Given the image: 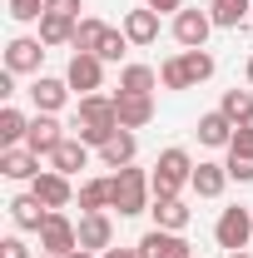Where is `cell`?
Returning a JSON list of instances; mask_svg holds the SVG:
<instances>
[{
    "label": "cell",
    "instance_id": "e0dca14e",
    "mask_svg": "<svg viewBox=\"0 0 253 258\" xmlns=\"http://www.w3.org/2000/svg\"><path fill=\"white\" fill-rule=\"evenodd\" d=\"M5 209H10L15 228H30V233H40V228H45V219H50V209H45L35 194H20V199H10Z\"/></svg>",
    "mask_w": 253,
    "mask_h": 258
},
{
    "label": "cell",
    "instance_id": "74e56055",
    "mask_svg": "<svg viewBox=\"0 0 253 258\" xmlns=\"http://www.w3.org/2000/svg\"><path fill=\"white\" fill-rule=\"evenodd\" d=\"M144 5H149L154 15H179V10H184V0H144Z\"/></svg>",
    "mask_w": 253,
    "mask_h": 258
},
{
    "label": "cell",
    "instance_id": "d6a6232c",
    "mask_svg": "<svg viewBox=\"0 0 253 258\" xmlns=\"http://www.w3.org/2000/svg\"><path fill=\"white\" fill-rule=\"evenodd\" d=\"M223 169H228V179H238V184H253V154H238V149H228Z\"/></svg>",
    "mask_w": 253,
    "mask_h": 258
},
{
    "label": "cell",
    "instance_id": "4316f807",
    "mask_svg": "<svg viewBox=\"0 0 253 258\" xmlns=\"http://www.w3.org/2000/svg\"><path fill=\"white\" fill-rule=\"evenodd\" d=\"M75 25H80V20H65V15H40V40H45V50H50V45H75Z\"/></svg>",
    "mask_w": 253,
    "mask_h": 258
},
{
    "label": "cell",
    "instance_id": "d4e9b609",
    "mask_svg": "<svg viewBox=\"0 0 253 258\" xmlns=\"http://www.w3.org/2000/svg\"><path fill=\"white\" fill-rule=\"evenodd\" d=\"M85 164H90V144H80V139H65L50 154V169H60V174H80Z\"/></svg>",
    "mask_w": 253,
    "mask_h": 258
},
{
    "label": "cell",
    "instance_id": "d590c367",
    "mask_svg": "<svg viewBox=\"0 0 253 258\" xmlns=\"http://www.w3.org/2000/svg\"><path fill=\"white\" fill-rule=\"evenodd\" d=\"M0 258H35L20 238H0Z\"/></svg>",
    "mask_w": 253,
    "mask_h": 258
},
{
    "label": "cell",
    "instance_id": "ffe728a7",
    "mask_svg": "<svg viewBox=\"0 0 253 258\" xmlns=\"http://www.w3.org/2000/svg\"><path fill=\"white\" fill-rule=\"evenodd\" d=\"M134 154H139V139H134V129H119L104 149H99V159H104V169H129L134 164Z\"/></svg>",
    "mask_w": 253,
    "mask_h": 258
},
{
    "label": "cell",
    "instance_id": "277c9868",
    "mask_svg": "<svg viewBox=\"0 0 253 258\" xmlns=\"http://www.w3.org/2000/svg\"><path fill=\"white\" fill-rule=\"evenodd\" d=\"M214 238H219V248L228 253H243L253 238V209H223L219 224H214Z\"/></svg>",
    "mask_w": 253,
    "mask_h": 258
},
{
    "label": "cell",
    "instance_id": "2e32d148",
    "mask_svg": "<svg viewBox=\"0 0 253 258\" xmlns=\"http://www.w3.org/2000/svg\"><path fill=\"white\" fill-rule=\"evenodd\" d=\"M114 109L124 129H144L154 119V95H114Z\"/></svg>",
    "mask_w": 253,
    "mask_h": 258
},
{
    "label": "cell",
    "instance_id": "f35d334b",
    "mask_svg": "<svg viewBox=\"0 0 253 258\" xmlns=\"http://www.w3.org/2000/svg\"><path fill=\"white\" fill-rule=\"evenodd\" d=\"M99 258H144V248H104Z\"/></svg>",
    "mask_w": 253,
    "mask_h": 258
},
{
    "label": "cell",
    "instance_id": "603a6c76",
    "mask_svg": "<svg viewBox=\"0 0 253 258\" xmlns=\"http://www.w3.org/2000/svg\"><path fill=\"white\" fill-rule=\"evenodd\" d=\"M114 204V179H85L80 184V209L85 214H104Z\"/></svg>",
    "mask_w": 253,
    "mask_h": 258
},
{
    "label": "cell",
    "instance_id": "3957f363",
    "mask_svg": "<svg viewBox=\"0 0 253 258\" xmlns=\"http://www.w3.org/2000/svg\"><path fill=\"white\" fill-rule=\"evenodd\" d=\"M194 179V159H189V149H164L154 164V174H149V189H154V199H179V189Z\"/></svg>",
    "mask_w": 253,
    "mask_h": 258
},
{
    "label": "cell",
    "instance_id": "52a82bcc",
    "mask_svg": "<svg viewBox=\"0 0 253 258\" xmlns=\"http://www.w3.org/2000/svg\"><path fill=\"white\" fill-rule=\"evenodd\" d=\"M30 194L50 209V214H60V209H70V199H75V189H70V174H60V169H45V174H35L30 179Z\"/></svg>",
    "mask_w": 253,
    "mask_h": 258
},
{
    "label": "cell",
    "instance_id": "ee69618b",
    "mask_svg": "<svg viewBox=\"0 0 253 258\" xmlns=\"http://www.w3.org/2000/svg\"><path fill=\"white\" fill-rule=\"evenodd\" d=\"M35 258H55V253H45V248H40V253H35Z\"/></svg>",
    "mask_w": 253,
    "mask_h": 258
},
{
    "label": "cell",
    "instance_id": "8d00e7d4",
    "mask_svg": "<svg viewBox=\"0 0 253 258\" xmlns=\"http://www.w3.org/2000/svg\"><path fill=\"white\" fill-rule=\"evenodd\" d=\"M228 149H238V154H253V129H233V144H228Z\"/></svg>",
    "mask_w": 253,
    "mask_h": 258
},
{
    "label": "cell",
    "instance_id": "83f0119b",
    "mask_svg": "<svg viewBox=\"0 0 253 258\" xmlns=\"http://www.w3.org/2000/svg\"><path fill=\"white\" fill-rule=\"evenodd\" d=\"M104 30H109L104 20H95V15H85V20L75 25V50H80V55H95V50H99V40H104Z\"/></svg>",
    "mask_w": 253,
    "mask_h": 258
},
{
    "label": "cell",
    "instance_id": "9a60e30c",
    "mask_svg": "<svg viewBox=\"0 0 253 258\" xmlns=\"http://www.w3.org/2000/svg\"><path fill=\"white\" fill-rule=\"evenodd\" d=\"M0 174H5V179H35V174H45V169H40V154H35V149L15 144V149H0Z\"/></svg>",
    "mask_w": 253,
    "mask_h": 258
},
{
    "label": "cell",
    "instance_id": "5bb4252c",
    "mask_svg": "<svg viewBox=\"0 0 253 258\" xmlns=\"http://www.w3.org/2000/svg\"><path fill=\"white\" fill-rule=\"evenodd\" d=\"M233 119H228V114H223V109H214V114H199V129H194V134H199V144H209V149H228V144H233Z\"/></svg>",
    "mask_w": 253,
    "mask_h": 258
},
{
    "label": "cell",
    "instance_id": "5b68a950",
    "mask_svg": "<svg viewBox=\"0 0 253 258\" xmlns=\"http://www.w3.org/2000/svg\"><path fill=\"white\" fill-rule=\"evenodd\" d=\"M65 80H70V90L85 99V95H99V85H104V60L99 55H70V64H65Z\"/></svg>",
    "mask_w": 253,
    "mask_h": 258
},
{
    "label": "cell",
    "instance_id": "30bf717a",
    "mask_svg": "<svg viewBox=\"0 0 253 258\" xmlns=\"http://www.w3.org/2000/svg\"><path fill=\"white\" fill-rule=\"evenodd\" d=\"M80 248H90V253H104V248H114V219L109 214H80Z\"/></svg>",
    "mask_w": 253,
    "mask_h": 258
},
{
    "label": "cell",
    "instance_id": "d6986e66",
    "mask_svg": "<svg viewBox=\"0 0 253 258\" xmlns=\"http://www.w3.org/2000/svg\"><path fill=\"white\" fill-rule=\"evenodd\" d=\"M154 228H169V233H184L189 228V219H194V209L184 204V199H154Z\"/></svg>",
    "mask_w": 253,
    "mask_h": 258
},
{
    "label": "cell",
    "instance_id": "f546056e",
    "mask_svg": "<svg viewBox=\"0 0 253 258\" xmlns=\"http://www.w3.org/2000/svg\"><path fill=\"white\" fill-rule=\"evenodd\" d=\"M159 85H164V90H194V85H189V70H184V55H174V60L159 64Z\"/></svg>",
    "mask_w": 253,
    "mask_h": 258
},
{
    "label": "cell",
    "instance_id": "7bdbcfd3",
    "mask_svg": "<svg viewBox=\"0 0 253 258\" xmlns=\"http://www.w3.org/2000/svg\"><path fill=\"white\" fill-rule=\"evenodd\" d=\"M228 258H253V253H248V248H243V253H228Z\"/></svg>",
    "mask_w": 253,
    "mask_h": 258
},
{
    "label": "cell",
    "instance_id": "8992f818",
    "mask_svg": "<svg viewBox=\"0 0 253 258\" xmlns=\"http://www.w3.org/2000/svg\"><path fill=\"white\" fill-rule=\"evenodd\" d=\"M40 60H45V40L40 35H15L5 45V70L10 75H40Z\"/></svg>",
    "mask_w": 253,
    "mask_h": 258
},
{
    "label": "cell",
    "instance_id": "60d3db41",
    "mask_svg": "<svg viewBox=\"0 0 253 258\" xmlns=\"http://www.w3.org/2000/svg\"><path fill=\"white\" fill-rule=\"evenodd\" d=\"M243 75H248V85H253V55H248V64H243Z\"/></svg>",
    "mask_w": 253,
    "mask_h": 258
},
{
    "label": "cell",
    "instance_id": "cb8c5ba5",
    "mask_svg": "<svg viewBox=\"0 0 253 258\" xmlns=\"http://www.w3.org/2000/svg\"><path fill=\"white\" fill-rule=\"evenodd\" d=\"M209 15H214V25H219V30H238V25L253 15V0H214V5H209Z\"/></svg>",
    "mask_w": 253,
    "mask_h": 258
},
{
    "label": "cell",
    "instance_id": "4dcf8cb0",
    "mask_svg": "<svg viewBox=\"0 0 253 258\" xmlns=\"http://www.w3.org/2000/svg\"><path fill=\"white\" fill-rule=\"evenodd\" d=\"M219 109L238 124V119H248V114H253V95H248V90H223V104H219Z\"/></svg>",
    "mask_w": 253,
    "mask_h": 258
},
{
    "label": "cell",
    "instance_id": "9c48e42d",
    "mask_svg": "<svg viewBox=\"0 0 253 258\" xmlns=\"http://www.w3.org/2000/svg\"><path fill=\"white\" fill-rule=\"evenodd\" d=\"M209 35H214V15H209V10H179V15H174V40H179L184 50H204Z\"/></svg>",
    "mask_w": 253,
    "mask_h": 258
},
{
    "label": "cell",
    "instance_id": "6da1fadb",
    "mask_svg": "<svg viewBox=\"0 0 253 258\" xmlns=\"http://www.w3.org/2000/svg\"><path fill=\"white\" fill-rule=\"evenodd\" d=\"M119 129H124V124H119L114 99H104V95H85V99H80V114H75V139H80V144L104 149Z\"/></svg>",
    "mask_w": 253,
    "mask_h": 258
},
{
    "label": "cell",
    "instance_id": "7c38bea8",
    "mask_svg": "<svg viewBox=\"0 0 253 258\" xmlns=\"http://www.w3.org/2000/svg\"><path fill=\"white\" fill-rule=\"evenodd\" d=\"M144 258H194V248L184 243V233H169V228H149L139 238Z\"/></svg>",
    "mask_w": 253,
    "mask_h": 258
},
{
    "label": "cell",
    "instance_id": "e575fe53",
    "mask_svg": "<svg viewBox=\"0 0 253 258\" xmlns=\"http://www.w3.org/2000/svg\"><path fill=\"white\" fill-rule=\"evenodd\" d=\"M85 0H45V15H65V20H80Z\"/></svg>",
    "mask_w": 253,
    "mask_h": 258
},
{
    "label": "cell",
    "instance_id": "ab89813d",
    "mask_svg": "<svg viewBox=\"0 0 253 258\" xmlns=\"http://www.w3.org/2000/svg\"><path fill=\"white\" fill-rule=\"evenodd\" d=\"M70 258H99V253H90V248H75V253H70Z\"/></svg>",
    "mask_w": 253,
    "mask_h": 258
},
{
    "label": "cell",
    "instance_id": "8fae6325",
    "mask_svg": "<svg viewBox=\"0 0 253 258\" xmlns=\"http://www.w3.org/2000/svg\"><path fill=\"white\" fill-rule=\"evenodd\" d=\"M60 144H65V124L55 119V114H35V119H30V134H25V149H35V154L50 159Z\"/></svg>",
    "mask_w": 253,
    "mask_h": 258
},
{
    "label": "cell",
    "instance_id": "f1b7e54d",
    "mask_svg": "<svg viewBox=\"0 0 253 258\" xmlns=\"http://www.w3.org/2000/svg\"><path fill=\"white\" fill-rule=\"evenodd\" d=\"M184 70H189V85H204V80H214V55L209 50H184Z\"/></svg>",
    "mask_w": 253,
    "mask_h": 258
},
{
    "label": "cell",
    "instance_id": "44dd1931",
    "mask_svg": "<svg viewBox=\"0 0 253 258\" xmlns=\"http://www.w3.org/2000/svg\"><path fill=\"white\" fill-rule=\"evenodd\" d=\"M119 30L129 35V45H154V40H159V15L149 10V5H144V10H129Z\"/></svg>",
    "mask_w": 253,
    "mask_h": 258
},
{
    "label": "cell",
    "instance_id": "ac0fdd59",
    "mask_svg": "<svg viewBox=\"0 0 253 258\" xmlns=\"http://www.w3.org/2000/svg\"><path fill=\"white\" fill-rule=\"evenodd\" d=\"M189 189L199 194V199H219L223 189H228V169L223 164H194V179H189Z\"/></svg>",
    "mask_w": 253,
    "mask_h": 258
},
{
    "label": "cell",
    "instance_id": "836d02e7",
    "mask_svg": "<svg viewBox=\"0 0 253 258\" xmlns=\"http://www.w3.org/2000/svg\"><path fill=\"white\" fill-rule=\"evenodd\" d=\"M45 15V0H10V20H20V25H30Z\"/></svg>",
    "mask_w": 253,
    "mask_h": 258
},
{
    "label": "cell",
    "instance_id": "1f68e13d",
    "mask_svg": "<svg viewBox=\"0 0 253 258\" xmlns=\"http://www.w3.org/2000/svg\"><path fill=\"white\" fill-rule=\"evenodd\" d=\"M124 50H129V35H124V30H104V40H99V50H95V55H99L104 64H114L119 55H124Z\"/></svg>",
    "mask_w": 253,
    "mask_h": 258
},
{
    "label": "cell",
    "instance_id": "ba28073f",
    "mask_svg": "<svg viewBox=\"0 0 253 258\" xmlns=\"http://www.w3.org/2000/svg\"><path fill=\"white\" fill-rule=\"evenodd\" d=\"M40 248H45V253H55V258H70L75 248H80V228L65 219V209L45 219V228H40Z\"/></svg>",
    "mask_w": 253,
    "mask_h": 258
},
{
    "label": "cell",
    "instance_id": "4fadbf2b",
    "mask_svg": "<svg viewBox=\"0 0 253 258\" xmlns=\"http://www.w3.org/2000/svg\"><path fill=\"white\" fill-rule=\"evenodd\" d=\"M30 99H35V109H40V114H60V104L70 99V80H55V75H35Z\"/></svg>",
    "mask_w": 253,
    "mask_h": 258
},
{
    "label": "cell",
    "instance_id": "7402d4cb",
    "mask_svg": "<svg viewBox=\"0 0 253 258\" xmlns=\"http://www.w3.org/2000/svg\"><path fill=\"white\" fill-rule=\"evenodd\" d=\"M154 90H159V70H149V64L119 70V95H154Z\"/></svg>",
    "mask_w": 253,
    "mask_h": 258
},
{
    "label": "cell",
    "instance_id": "7a4b0ae2",
    "mask_svg": "<svg viewBox=\"0 0 253 258\" xmlns=\"http://www.w3.org/2000/svg\"><path fill=\"white\" fill-rule=\"evenodd\" d=\"M114 179V204L109 209H119V219H134V214H144V209H154V189H149V174L144 169H114L109 174Z\"/></svg>",
    "mask_w": 253,
    "mask_h": 258
},
{
    "label": "cell",
    "instance_id": "484cf974",
    "mask_svg": "<svg viewBox=\"0 0 253 258\" xmlns=\"http://www.w3.org/2000/svg\"><path fill=\"white\" fill-rule=\"evenodd\" d=\"M25 134H30V119L20 114V109H0V149H15V144H25Z\"/></svg>",
    "mask_w": 253,
    "mask_h": 258
},
{
    "label": "cell",
    "instance_id": "b9f144b4",
    "mask_svg": "<svg viewBox=\"0 0 253 258\" xmlns=\"http://www.w3.org/2000/svg\"><path fill=\"white\" fill-rule=\"evenodd\" d=\"M238 124H243V129H253V114H248V119H238Z\"/></svg>",
    "mask_w": 253,
    "mask_h": 258
}]
</instances>
